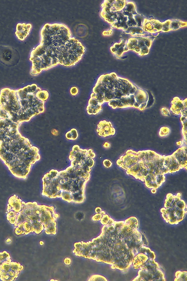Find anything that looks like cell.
<instances>
[{
	"instance_id": "9",
	"label": "cell",
	"mask_w": 187,
	"mask_h": 281,
	"mask_svg": "<svg viewBox=\"0 0 187 281\" xmlns=\"http://www.w3.org/2000/svg\"><path fill=\"white\" fill-rule=\"evenodd\" d=\"M18 52L9 47H0V60L6 64L11 65L13 62H18Z\"/></svg>"
},
{
	"instance_id": "14",
	"label": "cell",
	"mask_w": 187,
	"mask_h": 281,
	"mask_svg": "<svg viewBox=\"0 0 187 281\" xmlns=\"http://www.w3.org/2000/svg\"><path fill=\"white\" fill-rule=\"evenodd\" d=\"M179 164L180 169L185 168L187 165V147H181L172 154Z\"/></svg>"
},
{
	"instance_id": "37",
	"label": "cell",
	"mask_w": 187,
	"mask_h": 281,
	"mask_svg": "<svg viewBox=\"0 0 187 281\" xmlns=\"http://www.w3.org/2000/svg\"><path fill=\"white\" fill-rule=\"evenodd\" d=\"M182 141H181H181L177 142V144L178 145V146H180V145H182Z\"/></svg>"
},
{
	"instance_id": "26",
	"label": "cell",
	"mask_w": 187,
	"mask_h": 281,
	"mask_svg": "<svg viewBox=\"0 0 187 281\" xmlns=\"http://www.w3.org/2000/svg\"><path fill=\"white\" fill-rule=\"evenodd\" d=\"M89 281H107L105 277L99 275H94L90 278Z\"/></svg>"
},
{
	"instance_id": "7",
	"label": "cell",
	"mask_w": 187,
	"mask_h": 281,
	"mask_svg": "<svg viewBox=\"0 0 187 281\" xmlns=\"http://www.w3.org/2000/svg\"><path fill=\"white\" fill-rule=\"evenodd\" d=\"M96 154L91 149L87 150L80 148L79 145L73 146L72 151L70 152L69 159L71 161V165L88 167L91 168L94 165L93 158Z\"/></svg>"
},
{
	"instance_id": "20",
	"label": "cell",
	"mask_w": 187,
	"mask_h": 281,
	"mask_svg": "<svg viewBox=\"0 0 187 281\" xmlns=\"http://www.w3.org/2000/svg\"><path fill=\"white\" fill-rule=\"evenodd\" d=\"M36 96L40 100L42 101H46L49 98V94L48 92L45 90H40L36 93Z\"/></svg>"
},
{
	"instance_id": "11",
	"label": "cell",
	"mask_w": 187,
	"mask_h": 281,
	"mask_svg": "<svg viewBox=\"0 0 187 281\" xmlns=\"http://www.w3.org/2000/svg\"><path fill=\"white\" fill-rule=\"evenodd\" d=\"M96 131L99 136L104 137L112 136L116 133V130L111 122L106 120H102L99 122L97 125Z\"/></svg>"
},
{
	"instance_id": "39",
	"label": "cell",
	"mask_w": 187,
	"mask_h": 281,
	"mask_svg": "<svg viewBox=\"0 0 187 281\" xmlns=\"http://www.w3.org/2000/svg\"><path fill=\"white\" fill-rule=\"evenodd\" d=\"M177 196L178 197H181V194L180 193H178V194H177Z\"/></svg>"
},
{
	"instance_id": "28",
	"label": "cell",
	"mask_w": 187,
	"mask_h": 281,
	"mask_svg": "<svg viewBox=\"0 0 187 281\" xmlns=\"http://www.w3.org/2000/svg\"><path fill=\"white\" fill-rule=\"evenodd\" d=\"M103 165L107 168H110L112 165V162L108 159H105L103 160Z\"/></svg>"
},
{
	"instance_id": "34",
	"label": "cell",
	"mask_w": 187,
	"mask_h": 281,
	"mask_svg": "<svg viewBox=\"0 0 187 281\" xmlns=\"http://www.w3.org/2000/svg\"><path fill=\"white\" fill-rule=\"evenodd\" d=\"M96 213H100L102 211L100 207H97L96 209Z\"/></svg>"
},
{
	"instance_id": "27",
	"label": "cell",
	"mask_w": 187,
	"mask_h": 281,
	"mask_svg": "<svg viewBox=\"0 0 187 281\" xmlns=\"http://www.w3.org/2000/svg\"><path fill=\"white\" fill-rule=\"evenodd\" d=\"M110 217L107 215H104L102 216L101 219V222L103 225H106L109 221Z\"/></svg>"
},
{
	"instance_id": "8",
	"label": "cell",
	"mask_w": 187,
	"mask_h": 281,
	"mask_svg": "<svg viewBox=\"0 0 187 281\" xmlns=\"http://www.w3.org/2000/svg\"><path fill=\"white\" fill-rule=\"evenodd\" d=\"M23 268L20 264L8 259L0 263V278L3 281L14 280Z\"/></svg>"
},
{
	"instance_id": "1",
	"label": "cell",
	"mask_w": 187,
	"mask_h": 281,
	"mask_svg": "<svg viewBox=\"0 0 187 281\" xmlns=\"http://www.w3.org/2000/svg\"><path fill=\"white\" fill-rule=\"evenodd\" d=\"M91 98L100 105L108 103L113 109L134 107L142 111L146 108L149 96L146 91L138 88L126 78L116 73L102 75L93 88Z\"/></svg>"
},
{
	"instance_id": "17",
	"label": "cell",
	"mask_w": 187,
	"mask_h": 281,
	"mask_svg": "<svg viewBox=\"0 0 187 281\" xmlns=\"http://www.w3.org/2000/svg\"><path fill=\"white\" fill-rule=\"evenodd\" d=\"M156 175L149 173L145 177L144 182L145 185L147 188L150 189L159 188V187L156 182Z\"/></svg>"
},
{
	"instance_id": "35",
	"label": "cell",
	"mask_w": 187,
	"mask_h": 281,
	"mask_svg": "<svg viewBox=\"0 0 187 281\" xmlns=\"http://www.w3.org/2000/svg\"><path fill=\"white\" fill-rule=\"evenodd\" d=\"M110 146V144L108 143H107V142H106V143H105L104 145H103V147H105V148H109Z\"/></svg>"
},
{
	"instance_id": "2",
	"label": "cell",
	"mask_w": 187,
	"mask_h": 281,
	"mask_svg": "<svg viewBox=\"0 0 187 281\" xmlns=\"http://www.w3.org/2000/svg\"><path fill=\"white\" fill-rule=\"evenodd\" d=\"M91 171L88 167L72 165L60 172L51 170L43 178L42 195L51 198H62L69 203H82Z\"/></svg>"
},
{
	"instance_id": "18",
	"label": "cell",
	"mask_w": 187,
	"mask_h": 281,
	"mask_svg": "<svg viewBox=\"0 0 187 281\" xmlns=\"http://www.w3.org/2000/svg\"><path fill=\"white\" fill-rule=\"evenodd\" d=\"M148 259L147 256L145 254L140 253L136 255L133 258L132 261L134 268L137 269L140 268Z\"/></svg>"
},
{
	"instance_id": "30",
	"label": "cell",
	"mask_w": 187,
	"mask_h": 281,
	"mask_svg": "<svg viewBox=\"0 0 187 281\" xmlns=\"http://www.w3.org/2000/svg\"><path fill=\"white\" fill-rule=\"evenodd\" d=\"M161 111L162 113L164 116H170V113L168 109L165 107H163L161 108Z\"/></svg>"
},
{
	"instance_id": "24",
	"label": "cell",
	"mask_w": 187,
	"mask_h": 281,
	"mask_svg": "<svg viewBox=\"0 0 187 281\" xmlns=\"http://www.w3.org/2000/svg\"><path fill=\"white\" fill-rule=\"evenodd\" d=\"M156 180L159 186L160 187L165 182V177L164 175L159 174L156 175Z\"/></svg>"
},
{
	"instance_id": "4",
	"label": "cell",
	"mask_w": 187,
	"mask_h": 281,
	"mask_svg": "<svg viewBox=\"0 0 187 281\" xmlns=\"http://www.w3.org/2000/svg\"><path fill=\"white\" fill-rule=\"evenodd\" d=\"M23 210L18 213L15 227H20L26 235L34 232L39 234L44 229L48 235L56 234V218L54 207L38 205L36 202H29L22 205Z\"/></svg>"
},
{
	"instance_id": "25",
	"label": "cell",
	"mask_w": 187,
	"mask_h": 281,
	"mask_svg": "<svg viewBox=\"0 0 187 281\" xmlns=\"http://www.w3.org/2000/svg\"><path fill=\"white\" fill-rule=\"evenodd\" d=\"M10 258L9 254L6 251L0 252V263Z\"/></svg>"
},
{
	"instance_id": "21",
	"label": "cell",
	"mask_w": 187,
	"mask_h": 281,
	"mask_svg": "<svg viewBox=\"0 0 187 281\" xmlns=\"http://www.w3.org/2000/svg\"><path fill=\"white\" fill-rule=\"evenodd\" d=\"M66 138L68 140H75L77 139L78 137V133L77 130L76 129L73 128L68 131L66 134Z\"/></svg>"
},
{
	"instance_id": "6",
	"label": "cell",
	"mask_w": 187,
	"mask_h": 281,
	"mask_svg": "<svg viewBox=\"0 0 187 281\" xmlns=\"http://www.w3.org/2000/svg\"><path fill=\"white\" fill-rule=\"evenodd\" d=\"M137 153L138 162L146 169L148 173L155 175H165L168 173V170L163 166L165 155L149 150L139 151Z\"/></svg>"
},
{
	"instance_id": "5",
	"label": "cell",
	"mask_w": 187,
	"mask_h": 281,
	"mask_svg": "<svg viewBox=\"0 0 187 281\" xmlns=\"http://www.w3.org/2000/svg\"><path fill=\"white\" fill-rule=\"evenodd\" d=\"M85 48L78 40L71 37L60 53L59 64L67 67L74 66L82 59Z\"/></svg>"
},
{
	"instance_id": "23",
	"label": "cell",
	"mask_w": 187,
	"mask_h": 281,
	"mask_svg": "<svg viewBox=\"0 0 187 281\" xmlns=\"http://www.w3.org/2000/svg\"><path fill=\"white\" fill-rule=\"evenodd\" d=\"M170 131V128L168 127H162L160 128L159 135L161 137L167 136L169 135Z\"/></svg>"
},
{
	"instance_id": "38",
	"label": "cell",
	"mask_w": 187,
	"mask_h": 281,
	"mask_svg": "<svg viewBox=\"0 0 187 281\" xmlns=\"http://www.w3.org/2000/svg\"><path fill=\"white\" fill-rule=\"evenodd\" d=\"M40 245H43V244H44V242H43V241H41L40 242Z\"/></svg>"
},
{
	"instance_id": "10",
	"label": "cell",
	"mask_w": 187,
	"mask_h": 281,
	"mask_svg": "<svg viewBox=\"0 0 187 281\" xmlns=\"http://www.w3.org/2000/svg\"><path fill=\"white\" fill-rule=\"evenodd\" d=\"M126 173L128 175L132 176L137 180H141L144 182L145 177L149 174L146 168L144 167L138 161L131 165L126 170Z\"/></svg>"
},
{
	"instance_id": "3",
	"label": "cell",
	"mask_w": 187,
	"mask_h": 281,
	"mask_svg": "<svg viewBox=\"0 0 187 281\" xmlns=\"http://www.w3.org/2000/svg\"><path fill=\"white\" fill-rule=\"evenodd\" d=\"M41 41L39 46L31 52V73L37 74L59 64V55L71 33L67 26L60 23H46L41 32Z\"/></svg>"
},
{
	"instance_id": "12",
	"label": "cell",
	"mask_w": 187,
	"mask_h": 281,
	"mask_svg": "<svg viewBox=\"0 0 187 281\" xmlns=\"http://www.w3.org/2000/svg\"><path fill=\"white\" fill-rule=\"evenodd\" d=\"M187 98L184 100L175 97L172 100L170 110L174 114L179 115L183 112L187 110Z\"/></svg>"
},
{
	"instance_id": "22",
	"label": "cell",
	"mask_w": 187,
	"mask_h": 281,
	"mask_svg": "<svg viewBox=\"0 0 187 281\" xmlns=\"http://www.w3.org/2000/svg\"><path fill=\"white\" fill-rule=\"evenodd\" d=\"M176 279L175 281H187V272H181L179 271L175 274Z\"/></svg>"
},
{
	"instance_id": "16",
	"label": "cell",
	"mask_w": 187,
	"mask_h": 281,
	"mask_svg": "<svg viewBox=\"0 0 187 281\" xmlns=\"http://www.w3.org/2000/svg\"><path fill=\"white\" fill-rule=\"evenodd\" d=\"M86 110L88 114L96 115L102 110V105L99 104L97 100L94 98H91L88 101Z\"/></svg>"
},
{
	"instance_id": "33",
	"label": "cell",
	"mask_w": 187,
	"mask_h": 281,
	"mask_svg": "<svg viewBox=\"0 0 187 281\" xmlns=\"http://www.w3.org/2000/svg\"><path fill=\"white\" fill-rule=\"evenodd\" d=\"M114 221L112 219L110 218L109 221L108 222V223L106 225H113V222H114Z\"/></svg>"
},
{
	"instance_id": "15",
	"label": "cell",
	"mask_w": 187,
	"mask_h": 281,
	"mask_svg": "<svg viewBox=\"0 0 187 281\" xmlns=\"http://www.w3.org/2000/svg\"><path fill=\"white\" fill-rule=\"evenodd\" d=\"M31 28L32 26L30 23L27 24L25 23H18L16 26V31L15 33L18 39L21 41H23L29 35Z\"/></svg>"
},
{
	"instance_id": "19",
	"label": "cell",
	"mask_w": 187,
	"mask_h": 281,
	"mask_svg": "<svg viewBox=\"0 0 187 281\" xmlns=\"http://www.w3.org/2000/svg\"><path fill=\"white\" fill-rule=\"evenodd\" d=\"M187 115H181V121L183 125L182 134L186 143L187 141Z\"/></svg>"
},
{
	"instance_id": "32",
	"label": "cell",
	"mask_w": 187,
	"mask_h": 281,
	"mask_svg": "<svg viewBox=\"0 0 187 281\" xmlns=\"http://www.w3.org/2000/svg\"><path fill=\"white\" fill-rule=\"evenodd\" d=\"M64 263L67 265H69L71 263V260L69 258H67L64 260Z\"/></svg>"
},
{
	"instance_id": "36",
	"label": "cell",
	"mask_w": 187,
	"mask_h": 281,
	"mask_svg": "<svg viewBox=\"0 0 187 281\" xmlns=\"http://www.w3.org/2000/svg\"><path fill=\"white\" fill-rule=\"evenodd\" d=\"M151 192L152 193L155 194L156 193V189L155 188L152 189Z\"/></svg>"
},
{
	"instance_id": "31",
	"label": "cell",
	"mask_w": 187,
	"mask_h": 281,
	"mask_svg": "<svg viewBox=\"0 0 187 281\" xmlns=\"http://www.w3.org/2000/svg\"><path fill=\"white\" fill-rule=\"evenodd\" d=\"M102 215L101 213H97L92 217V219L94 221H99L101 219Z\"/></svg>"
},
{
	"instance_id": "13",
	"label": "cell",
	"mask_w": 187,
	"mask_h": 281,
	"mask_svg": "<svg viewBox=\"0 0 187 281\" xmlns=\"http://www.w3.org/2000/svg\"><path fill=\"white\" fill-rule=\"evenodd\" d=\"M163 165L168 173H176L181 169L179 164L172 155L165 156Z\"/></svg>"
},
{
	"instance_id": "29",
	"label": "cell",
	"mask_w": 187,
	"mask_h": 281,
	"mask_svg": "<svg viewBox=\"0 0 187 281\" xmlns=\"http://www.w3.org/2000/svg\"><path fill=\"white\" fill-rule=\"evenodd\" d=\"M79 92V91L77 88L76 87H73L70 89V93L71 95L73 96H76Z\"/></svg>"
}]
</instances>
